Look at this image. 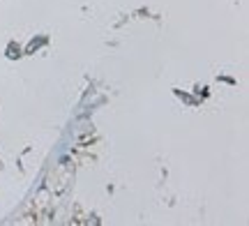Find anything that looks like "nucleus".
I'll return each instance as SVG.
<instances>
[]
</instances>
